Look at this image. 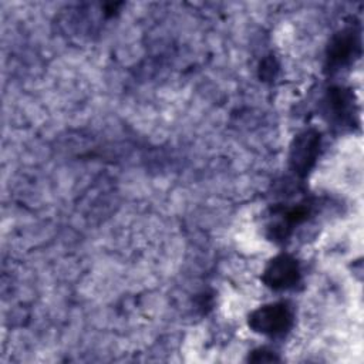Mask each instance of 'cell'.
<instances>
[{"mask_svg": "<svg viewBox=\"0 0 364 364\" xmlns=\"http://www.w3.org/2000/svg\"><path fill=\"white\" fill-rule=\"evenodd\" d=\"M294 324V310L289 301L263 304L247 316L252 331L267 337H283Z\"/></svg>", "mask_w": 364, "mask_h": 364, "instance_id": "cell-1", "label": "cell"}, {"mask_svg": "<svg viewBox=\"0 0 364 364\" xmlns=\"http://www.w3.org/2000/svg\"><path fill=\"white\" fill-rule=\"evenodd\" d=\"M321 148V134L307 128L294 135L289 149V166L299 178H306L314 168Z\"/></svg>", "mask_w": 364, "mask_h": 364, "instance_id": "cell-2", "label": "cell"}, {"mask_svg": "<svg viewBox=\"0 0 364 364\" xmlns=\"http://www.w3.org/2000/svg\"><path fill=\"white\" fill-rule=\"evenodd\" d=\"M361 51L360 33L354 27L337 31L326 48V70L330 73L348 67Z\"/></svg>", "mask_w": 364, "mask_h": 364, "instance_id": "cell-3", "label": "cell"}, {"mask_svg": "<svg viewBox=\"0 0 364 364\" xmlns=\"http://www.w3.org/2000/svg\"><path fill=\"white\" fill-rule=\"evenodd\" d=\"M300 263L294 256L289 253H280L272 257L262 273V282L264 283V286L276 291L294 289L300 283Z\"/></svg>", "mask_w": 364, "mask_h": 364, "instance_id": "cell-4", "label": "cell"}, {"mask_svg": "<svg viewBox=\"0 0 364 364\" xmlns=\"http://www.w3.org/2000/svg\"><path fill=\"white\" fill-rule=\"evenodd\" d=\"M313 206L309 200H301L290 206L273 208V220L267 225V237L273 242H286L296 226L301 225L311 215Z\"/></svg>", "mask_w": 364, "mask_h": 364, "instance_id": "cell-5", "label": "cell"}, {"mask_svg": "<svg viewBox=\"0 0 364 364\" xmlns=\"http://www.w3.org/2000/svg\"><path fill=\"white\" fill-rule=\"evenodd\" d=\"M324 114L328 121L337 125H353L354 124V95L348 88L331 87L323 98Z\"/></svg>", "mask_w": 364, "mask_h": 364, "instance_id": "cell-6", "label": "cell"}, {"mask_svg": "<svg viewBox=\"0 0 364 364\" xmlns=\"http://www.w3.org/2000/svg\"><path fill=\"white\" fill-rule=\"evenodd\" d=\"M247 361L252 363H273V361H280V357L270 348L267 347H257L252 350L247 355Z\"/></svg>", "mask_w": 364, "mask_h": 364, "instance_id": "cell-7", "label": "cell"}, {"mask_svg": "<svg viewBox=\"0 0 364 364\" xmlns=\"http://www.w3.org/2000/svg\"><path fill=\"white\" fill-rule=\"evenodd\" d=\"M279 71V64L274 57H267L264 58L260 65H259V77L263 78L264 81L273 80Z\"/></svg>", "mask_w": 364, "mask_h": 364, "instance_id": "cell-8", "label": "cell"}]
</instances>
